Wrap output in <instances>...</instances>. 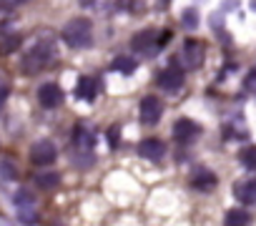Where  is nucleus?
Wrapping results in <instances>:
<instances>
[{
	"mask_svg": "<svg viewBox=\"0 0 256 226\" xmlns=\"http://www.w3.org/2000/svg\"><path fill=\"white\" fill-rule=\"evenodd\" d=\"M38 103L43 108H56L63 103V88L58 83H43L38 88Z\"/></svg>",
	"mask_w": 256,
	"mask_h": 226,
	"instance_id": "obj_7",
	"label": "nucleus"
},
{
	"mask_svg": "<svg viewBox=\"0 0 256 226\" xmlns=\"http://www.w3.org/2000/svg\"><path fill=\"white\" fill-rule=\"evenodd\" d=\"M3 103H6V98H3V96H0V110H3Z\"/></svg>",
	"mask_w": 256,
	"mask_h": 226,
	"instance_id": "obj_27",
	"label": "nucleus"
},
{
	"mask_svg": "<svg viewBox=\"0 0 256 226\" xmlns=\"http://www.w3.org/2000/svg\"><path fill=\"white\" fill-rule=\"evenodd\" d=\"M113 70H118V73H123V76H131V73L136 70V60H134L131 56H118V58L113 60Z\"/></svg>",
	"mask_w": 256,
	"mask_h": 226,
	"instance_id": "obj_19",
	"label": "nucleus"
},
{
	"mask_svg": "<svg viewBox=\"0 0 256 226\" xmlns=\"http://www.w3.org/2000/svg\"><path fill=\"white\" fill-rule=\"evenodd\" d=\"M73 144L78 146V151H80V148H83V151H93V146H96V134L88 131V128H83V126H76V131H73Z\"/></svg>",
	"mask_w": 256,
	"mask_h": 226,
	"instance_id": "obj_14",
	"label": "nucleus"
},
{
	"mask_svg": "<svg viewBox=\"0 0 256 226\" xmlns=\"http://www.w3.org/2000/svg\"><path fill=\"white\" fill-rule=\"evenodd\" d=\"M50 56H53V38L50 36H43V40L36 43L33 50H28L23 58H20V68L26 76H33L38 70H43L48 63H50Z\"/></svg>",
	"mask_w": 256,
	"mask_h": 226,
	"instance_id": "obj_1",
	"label": "nucleus"
},
{
	"mask_svg": "<svg viewBox=\"0 0 256 226\" xmlns=\"http://www.w3.org/2000/svg\"><path fill=\"white\" fill-rule=\"evenodd\" d=\"M118 144H120V128L118 126H110L108 128V146H110V151H116Z\"/></svg>",
	"mask_w": 256,
	"mask_h": 226,
	"instance_id": "obj_22",
	"label": "nucleus"
},
{
	"mask_svg": "<svg viewBox=\"0 0 256 226\" xmlns=\"http://www.w3.org/2000/svg\"><path fill=\"white\" fill-rule=\"evenodd\" d=\"M158 6H161V8H166V6H168V0H158Z\"/></svg>",
	"mask_w": 256,
	"mask_h": 226,
	"instance_id": "obj_25",
	"label": "nucleus"
},
{
	"mask_svg": "<svg viewBox=\"0 0 256 226\" xmlns=\"http://www.w3.org/2000/svg\"><path fill=\"white\" fill-rule=\"evenodd\" d=\"M18 176H20V171L10 158H0V178L3 181H18Z\"/></svg>",
	"mask_w": 256,
	"mask_h": 226,
	"instance_id": "obj_18",
	"label": "nucleus"
},
{
	"mask_svg": "<svg viewBox=\"0 0 256 226\" xmlns=\"http://www.w3.org/2000/svg\"><path fill=\"white\" fill-rule=\"evenodd\" d=\"M96 90H98V83L90 78V76H80L78 83H76V98L80 100H93L96 98Z\"/></svg>",
	"mask_w": 256,
	"mask_h": 226,
	"instance_id": "obj_12",
	"label": "nucleus"
},
{
	"mask_svg": "<svg viewBox=\"0 0 256 226\" xmlns=\"http://www.w3.org/2000/svg\"><path fill=\"white\" fill-rule=\"evenodd\" d=\"M164 116V103L158 100V96H146L141 100V121L146 126H156Z\"/></svg>",
	"mask_w": 256,
	"mask_h": 226,
	"instance_id": "obj_4",
	"label": "nucleus"
},
{
	"mask_svg": "<svg viewBox=\"0 0 256 226\" xmlns=\"http://www.w3.org/2000/svg\"><path fill=\"white\" fill-rule=\"evenodd\" d=\"M224 221H226L228 226H241V224H251V214H248V211H244V208H231V211H226Z\"/></svg>",
	"mask_w": 256,
	"mask_h": 226,
	"instance_id": "obj_17",
	"label": "nucleus"
},
{
	"mask_svg": "<svg viewBox=\"0 0 256 226\" xmlns=\"http://www.w3.org/2000/svg\"><path fill=\"white\" fill-rule=\"evenodd\" d=\"M60 38H63L70 48H76V50L88 48V46L93 43V26H90L88 18H73V20H68L66 28L60 30Z\"/></svg>",
	"mask_w": 256,
	"mask_h": 226,
	"instance_id": "obj_2",
	"label": "nucleus"
},
{
	"mask_svg": "<svg viewBox=\"0 0 256 226\" xmlns=\"http://www.w3.org/2000/svg\"><path fill=\"white\" fill-rule=\"evenodd\" d=\"M251 8H254V10H256V0H251Z\"/></svg>",
	"mask_w": 256,
	"mask_h": 226,
	"instance_id": "obj_28",
	"label": "nucleus"
},
{
	"mask_svg": "<svg viewBox=\"0 0 256 226\" xmlns=\"http://www.w3.org/2000/svg\"><path fill=\"white\" fill-rule=\"evenodd\" d=\"M156 86H158L161 90H166V93H176V90L184 86V73H181V68H166V70H161V73L156 76Z\"/></svg>",
	"mask_w": 256,
	"mask_h": 226,
	"instance_id": "obj_6",
	"label": "nucleus"
},
{
	"mask_svg": "<svg viewBox=\"0 0 256 226\" xmlns=\"http://www.w3.org/2000/svg\"><path fill=\"white\" fill-rule=\"evenodd\" d=\"M73 164H76L78 168H88V166L93 164V154H90V151H83V148H80V154H78V156L73 158Z\"/></svg>",
	"mask_w": 256,
	"mask_h": 226,
	"instance_id": "obj_21",
	"label": "nucleus"
},
{
	"mask_svg": "<svg viewBox=\"0 0 256 226\" xmlns=\"http://www.w3.org/2000/svg\"><path fill=\"white\" fill-rule=\"evenodd\" d=\"M58 184H60V174H56V171L36 174V186L43 191H53V188H58Z\"/></svg>",
	"mask_w": 256,
	"mask_h": 226,
	"instance_id": "obj_15",
	"label": "nucleus"
},
{
	"mask_svg": "<svg viewBox=\"0 0 256 226\" xmlns=\"http://www.w3.org/2000/svg\"><path fill=\"white\" fill-rule=\"evenodd\" d=\"M234 194L241 204H256V178L251 181H238L234 186Z\"/></svg>",
	"mask_w": 256,
	"mask_h": 226,
	"instance_id": "obj_13",
	"label": "nucleus"
},
{
	"mask_svg": "<svg viewBox=\"0 0 256 226\" xmlns=\"http://www.w3.org/2000/svg\"><path fill=\"white\" fill-rule=\"evenodd\" d=\"M181 20H184V26H186V28H191V30H194V28L198 26V13H196V10H186V13L181 16Z\"/></svg>",
	"mask_w": 256,
	"mask_h": 226,
	"instance_id": "obj_23",
	"label": "nucleus"
},
{
	"mask_svg": "<svg viewBox=\"0 0 256 226\" xmlns=\"http://www.w3.org/2000/svg\"><path fill=\"white\" fill-rule=\"evenodd\" d=\"M191 188L208 194L211 188H216V174L208 171V168H196V171L191 174Z\"/></svg>",
	"mask_w": 256,
	"mask_h": 226,
	"instance_id": "obj_10",
	"label": "nucleus"
},
{
	"mask_svg": "<svg viewBox=\"0 0 256 226\" xmlns=\"http://www.w3.org/2000/svg\"><path fill=\"white\" fill-rule=\"evenodd\" d=\"M184 63H186V68H198L204 63V43L186 40L184 43Z\"/></svg>",
	"mask_w": 256,
	"mask_h": 226,
	"instance_id": "obj_11",
	"label": "nucleus"
},
{
	"mask_svg": "<svg viewBox=\"0 0 256 226\" xmlns=\"http://www.w3.org/2000/svg\"><path fill=\"white\" fill-rule=\"evenodd\" d=\"M13 3H18V6H20V3H30V0H13Z\"/></svg>",
	"mask_w": 256,
	"mask_h": 226,
	"instance_id": "obj_26",
	"label": "nucleus"
},
{
	"mask_svg": "<svg viewBox=\"0 0 256 226\" xmlns=\"http://www.w3.org/2000/svg\"><path fill=\"white\" fill-rule=\"evenodd\" d=\"M238 158H241V164H244L248 171H256V146L244 148V151L238 154Z\"/></svg>",
	"mask_w": 256,
	"mask_h": 226,
	"instance_id": "obj_20",
	"label": "nucleus"
},
{
	"mask_svg": "<svg viewBox=\"0 0 256 226\" xmlns=\"http://www.w3.org/2000/svg\"><path fill=\"white\" fill-rule=\"evenodd\" d=\"M13 204H16V208H33L36 206V194L28 191V188H18L13 194Z\"/></svg>",
	"mask_w": 256,
	"mask_h": 226,
	"instance_id": "obj_16",
	"label": "nucleus"
},
{
	"mask_svg": "<svg viewBox=\"0 0 256 226\" xmlns=\"http://www.w3.org/2000/svg\"><path fill=\"white\" fill-rule=\"evenodd\" d=\"M138 156L146 161H161L166 156V144L161 138H144L138 144Z\"/></svg>",
	"mask_w": 256,
	"mask_h": 226,
	"instance_id": "obj_8",
	"label": "nucleus"
},
{
	"mask_svg": "<svg viewBox=\"0 0 256 226\" xmlns=\"http://www.w3.org/2000/svg\"><path fill=\"white\" fill-rule=\"evenodd\" d=\"M56 158H58V148H56L53 141L43 138V141H36V144L30 146V161H33L36 166H50Z\"/></svg>",
	"mask_w": 256,
	"mask_h": 226,
	"instance_id": "obj_3",
	"label": "nucleus"
},
{
	"mask_svg": "<svg viewBox=\"0 0 256 226\" xmlns=\"http://www.w3.org/2000/svg\"><path fill=\"white\" fill-rule=\"evenodd\" d=\"M198 136H201V126H198L196 121H191V118H178V121L174 124V138H176L178 144H194Z\"/></svg>",
	"mask_w": 256,
	"mask_h": 226,
	"instance_id": "obj_5",
	"label": "nucleus"
},
{
	"mask_svg": "<svg viewBox=\"0 0 256 226\" xmlns=\"http://www.w3.org/2000/svg\"><path fill=\"white\" fill-rule=\"evenodd\" d=\"M131 48H134V50H138V53L154 56V50L158 48V38H156V30H144V33L134 36V40H131Z\"/></svg>",
	"mask_w": 256,
	"mask_h": 226,
	"instance_id": "obj_9",
	"label": "nucleus"
},
{
	"mask_svg": "<svg viewBox=\"0 0 256 226\" xmlns=\"http://www.w3.org/2000/svg\"><path fill=\"white\" fill-rule=\"evenodd\" d=\"M18 221L33 224V221H38V214H33V208H20V214H18Z\"/></svg>",
	"mask_w": 256,
	"mask_h": 226,
	"instance_id": "obj_24",
	"label": "nucleus"
}]
</instances>
